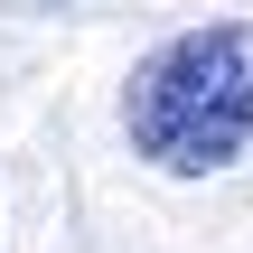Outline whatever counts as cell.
Returning <instances> with one entry per match:
<instances>
[{"label": "cell", "instance_id": "6da1fadb", "mask_svg": "<svg viewBox=\"0 0 253 253\" xmlns=\"http://www.w3.org/2000/svg\"><path fill=\"white\" fill-rule=\"evenodd\" d=\"M122 141L160 178H216L253 150V19H197L122 75Z\"/></svg>", "mask_w": 253, "mask_h": 253}]
</instances>
